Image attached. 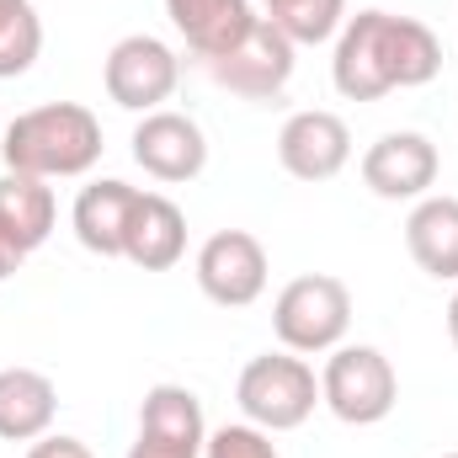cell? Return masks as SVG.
I'll use <instances>...</instances> for the list:
<instances>
[{
  "instance_id": "1",
  "label": "cell",
  "mask_w": 458,
  "mask_h": 458,
  "mask_svg": "<svg viewBox=\"0 0 458 458\" xmlns=\"http://www.w3.org/2000/svg\"><path fill=\"white\" fill-rule=\"evenodd\" d=\"M443 75V43L427 21L394 11H357L336 32L331 81L346 102H378L389 91H416Z\"/></svg>"
},
{
  "instance_id": "2",
  "label": "cell",
  "mask_w": 458,
  "mask_h": 458,
  "mask_svg": "<svg viewBox=\"0 0 458 458\" xmlns=\"http://www.w3.org/2000/svg\"><path fill=\"white\" fill-rule=\"evenodd\" d=\"M5 171L59 182V176H86L102 160V123L81 102H43L5 123L0 133Z\"/></svg>"
},
{
  "instance_id": "3",
  "label": "cell",
  "mask_w": 458,
  "mask_h": 458,
  "mask_svg": "<svg viewBox=\"0 0 458 458\" xmlns=\"http://www.w3.org/2000/svg\"><path fill=\"white\" fill-rule=\"evenodd\" d=\"M234 400L261 432H299L320 405V378L299 352H261L240 368Z\"/></svg>"
},
{
  "instance_id": "4",
  "label": "cell",
  "mask_w": 458,
  "mask_h": 458,
  "mask_svg": "<svg viewBox=\"0 0 458 458\" xmlns=\"http://www.w3.org/2000/svg\"><path fill=\"white\" fill-rule=\"evenodd\" d=\"M346 326H352V293H346L342 277H331V272L293 277L277 293V304H272L277 342H283V352H299V357L336 352L346 342Z\"/></svg>"
},
{
  "instance_id": "5",
  "label": "cell",
  "mask_w": 458,
  "mask_h": 458,
  "mask_svg": "<svg viewBox=\"0 0 458 458\" xmlns=\"http://www.w3.org/2000/svg\"><path fill=\"white\" fill-rule=\"evenodd\" d=\"M400 400L394 362L378 346H336L320 368V405L346 427H378Z\"/></svg>"
},
{
  "instance_id": "6",
  "label": "cell",
  "mask_w": 458,
  "mask_h": 458,
  "mask_svg": "<svg viewBox=\"0 0 458 458\" xmlns=\"http://www.w3.org/2000/svg\"><path fill=\"white\" fill-rule=\"evenodd\" d=\"M102 86L123 113H160V102H171L182 86V59L155 32H128L102 64Z\"/></svg>"
},
{
  "instance_id": "7",
  "label": "cell",
  "mask_w": 458,
  "mask_h": 458,
  "mask_svg": "<svg viewBox=\"0 0 458 458\" xmlns=\"http://www.w3.org/2000/svg\"><path fill=\"white\" fill-rule=\"evenodd\" d=\"M203 70H208L214 86H225V91L245 97V102H272V97H283L288 81H293V43H288L267 16H256L250 32H245L229 54L208 59Z\"/></svg>"
},
{
  "instance_id": "8",
  "label": "cell",
  "mask_w": 458,
  "mask_h": 458,
  "mask_svg": "<svg viewBox=\"0 0 458 458\" xmlns=\"http://www.w3.org/2000/svg\"><path fill=\"white\" fill-rule=\"evenodd\" d=\"M437 171H443L437 144L416 128H394L373 139L362 155V187L384 203H421L437 187Z\"/></svg>"
},
{
  "instance_id": "9",
  "label": "cell",
  "mask_w": 458,
  "mask_h": 458,
  "mask_svg": "<svg viewBox=\"0 0 458 458\" xmlns=\"http://www.w3.org/2000/svg\"><path fill=\"white\" fill-rule=\"evenodd\" d=\"M267 245L250 229H219L198 250V288L219 310H245L267 293Z\"/></svg>"
},
{
  "instance_id": "10",
  "label": "cell",
  "mask_w": 458,
  "mask_h": 458,
  "mask_svg": "<svg viewBox=\"0 0 458 458\" xmlns=\"http://www.w3.org/2000/svg\"><path fill=\"white\" fill-rule=\"evenodd\" d=\"M128 144H133V165H139L144 176L165 182V187L198 182L203 165H208V133L198 128V117L171 113V107L139 117V128H133Z\"/></svg>"
},
{
  "instance_id": "11",
  "label": "cell",
  "mask_w": 458,
  "mask_h": 458,
  "mask_svg": "<svg viewBox=\"0 0 458 458\" xmlns=\"http://www.w3.org/2000/svg\"><path fill=\"white\" fill-rule=\"evenodd\" d=\"M208 427L187 384H155L139 405V437L128 458H203Z\"/></svg>"
},
{
  "instance_id": "12",
  "label": "cell",
  "mask_w": 458,
  "mask_h": 458,
  "mask_svg": "<svg viewBox=\"0 0 458 458\" xmlns=\"http://www.w3.org/2000/svg\"><path fill=\"white\" fill-rule=\"evenodd\" d=\"M346 160H352V128L326 107L293 113L277 133V165L293 182H331L346 171Z\"/></svg>"
},
{
  "instance_id": "13",
  "label": "cell",
  "mask_w": 458,
  "mask_h": 458,
  "mask_svg": "<svg viewBox=\"0 0 458 458\" xmlns=\"http://www.w3.org/2000/svg\"><path fill=\"white\" fill-rule=\"evenodd\" d=\"M123 256L144 272H171L187 256V214L165 192H139L123 234Z\"/></svg>"
},
{
  "instance_id": "14",
  "label": "cell",
  "mask_w": 458,
  "mask_h": 458,
  "mask_svg": "<svg viewBox=\"0 0 458 458\" xmlns=\"http://www.w3.org/2000/svg\"><path fill=\"white\" fill-rule=\"evenodd\" d=\"M165 16H171V27L187 38V48L203 64L229 54L256 21L250 0H165Z\"/></svg>"
},
{
  "instance_id": "15",
  "label": "cell",
  "mask_w": 458,
  "mask_h": 458,
  "mask_svg": "<svg viewBox=\"0 0 458 458\" xmlns=\"http://www.w3.org/2000/svg\"><path fill=\"white\" fill-rule=\"evenodd\" d=\"M59 411V389L38 368H0V443H38L48 437Z\"/></svg>"
},
{
  "instance_id": "16",
  "label": "cell",
  "mask_w": 458,
  "mask_h": 458,
  "mask_svg": "<svg viewBox=\"0 0 458 458\" xmlns=\"http://www.w3.org/2000/svg\"><path fill=\"white\" fill-rule=\"evenodd\" d=\"M139 203V187L117 182V176H102L91 187H81L75 198V240L91 250V256H123V234H128V214Z\"/></svg>"
},
{
  "instance_id": "17",
  "label": "cell",
  "mask_w": 458,
  "mask_h": 458,
  "mask_svg": "<svg viewBox=\"0 0 458 458\" xmlns=\"http://www.w3.org/2000/svg\"><path fill=\"white\" fill-rule=\"evenodd\" d=\"M405 250L427 277L458 283V198H432L427 192L405 219Z\"/></svg>"
},
{
  "instance_id": "18",
  "label": "cell",
  "mask_w": 458,
  "mask_h": 458,
  "mask_svg": "<svg viewBox=\"0 0 458 458\" xmlns=\"http://www.w3.org/2000/svg\"><path fill=\"white\" fill-rule=\"evenodd\" d=\"M0 219L11 225V234H16L27 250H38V245L54 234V219H59V208H54V187L38 182V176L5 171V176H0Z\"/></svg>"
},
{
  "instance_id": "19",
  "label": "cell",
  "mask_w": 458,
  "mask_h": 458,
  "mask_svg": "<svg viewBox=\"0 0 458 458\" xmlns=\"http://www.w3.org/2000/svg\"><path fill=\"white\" fill-rule=\"evenodd\" d=\"M261 16L293 43H331L346 21V0H261Z\"/></svg>"
},
{
  "instance_id": "20",
  "label": "cell",
  "mask_w": 458,
  "mask_h": 458,
  "mask_svg": "<svg viewBox=\"0 0 458 458\" xmlns=\"http://www.w3.org/2000/svg\"><path fill=\"white\" fill-rule=\"evenodd\" d=\"M43 54V21L32 0H0V81H16Z\"/></svg>"
},
{
  "instance_id": "21",
  "label": "cell",
  "mask_w": 458,
  "mask_h": 458,
  "mask_svg": "<svg viewBox=\"0 0 458 458\" xmlns=\"http://www.w3.org/2000/svg\"><path fill=\"white\" fill-rule=\"evenodd\" d=\"M203 458H277V448H272V432H261L250 421H229L219 432H208Z\"/></svg>"
},
{
  "instance_id": "22",
  "label": "cell",
  "mask_w": 458,
  "mask_h": 458,
  "mask_svg": "<svg viewBox=\"0 0 458 458\" xmlns=\"http://www.w3.org/2000/svg\"><path fill=\"white\" fill-rule=\"evenodd\" d=\"M27 458H97V454H91L81 437H64V432H59V437H38V443L27 448Z\"/></svg>"
},
{
  "instance_id": "23",
  "label": "cell",
  "mask_w": 458,
  "mask_h": 458,
  "mask_svg": "<svg viewBox=\"0 0 458 458\" xmlns=\"http://www.w3.org/2000/svg\"><path fill=\"white\" fill-rule=\"evenodd\" d=\"M27 256H32V250H27V245H21V240H16V234H11V225H5V219H0V277H16V272H21V261H27Z\"/></svg>"
},
{
  "instance_id": "24",
  "label": "cell",
  "mask_w": 458,
  "mask_h": 458,
  "mask_svg": "<svg viewBox=\"0 0 458 458\" xmlns=\"http://www.w3.org/2000/svg\"><path fill=\"white\" fill-rule=\"evenodd\" d=\"M448 336H454V346H458V288H454V299H448Z\"/></svg>"
},
{
  "instance_id": "25",
  "label": "cell",
  "mask_w": 458,
  "mask_h": 458,
  "mask_svg": "<svg viewBox=\"0 0 458 458\" xmlns=\"http://www.w3.org/2000/svg\"><path fill=\"white\" fill-rule=\"evenodd\" d=\"M443 458H458V454H443Z\"/></svg>"
},
{
  "instance_id": "26",
  "label": "cell",
  "mask_w": 458,
  "mask_h": 458,
  "mask_svg": "<svg viewBox=\"0 0 458 458\" xmlns=\"http://www.w3.org/2000/svg\"><path fill=\"white\" fill-rule=\"evenodd\" d=\"M0 133H5V128H0Z\"/></svg>"
}]
</instances>
